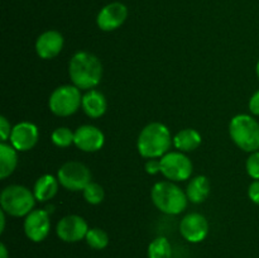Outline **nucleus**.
Here are the masks:
<instances>
[{"instance_id":"1","label":"nucleus","mask_w":259,"mask_h":258,"mask_svg":"<svg viewBox=\"0 0 259 258\" xmlns=\"http://www.w3.org/2000/svg\"><path fill=\"white\" fill-rule=\"evenodd\" d=\"M68 73L76 88L81 90H91L100 82L103 65L93 53L77 52L71 58Z\"/></svg>"},{"instance_id":"2","label":"nucleus","mask_w":259,"mask_h":258,"mask_svg":"<svg viewBox=\"0 0 259 258\" xmlns=\"http://www.w3.org/2000/svg\"><path fill=\"white\" fill-rule=\"evenodd\" d=\"M172 137L164 124L154 121L142 129L138 137V152L146 158H158L168 152Z\"/></svg>"},{"instance_id":"3","label":"nucleus","mask_w":259,"mask_h":258,"mask_svg":"<svg viewBox=\"0 0 259 258\" xmlns=\"http://www.w3.org/2000/svg\"><path fill=\"white\" fill-rule=\"evenodd\" d=\"M152 201L164 214L177 215L187 206V195L171 181L157 182L152 187Z\"/></svg>"},{"instance_id":"4","label":"nucleus","mask_w":259,"mask_h":258,"mask_svg":"<svg viewBox=\"0 0 259 258\" xmlns=\"http://www.w3.org/2000/svg\"><path fill=\"white\" fill-rule=\"evenodd\" d=\"M230 138L240 149L257 152L259 149V123L247 114L235 115L229 124Z\"/></svg>"},{"instance_id":"5","label":"nucleus","mask_w":259,"mask_h":258,"mask_svg":"<svg viewBox=\"0 0 259 258\" xmlns=\"http://www.w3.org/2000/svg\"><path fill=\"white\" fill-rule=\"evenodd\" d=\"M35 200L34 194L20 185H10L5 187L0 195L2 209L12 217H24L29 214L33 211Z\"/></svg>"},{"instance_id":"6","label":"nucleus","mask_w":259,"mask_h":258,"mask_svg":"<svg viewBox=\"0 0 259 258\" xmlns=\"http://www.w3.org/2000/svg\"><path fill=\"white\" fill-rule=\"evenodd\" d=\"M82 104L80 89L75 85H63L56 89L50 96L51 111L57 116H70L78 110Z\"/></svg>"},{"instance_id":"7","label":"nucleus","mask_w":259,"mask_h":258,"mask_svg":"<svg viewBox=\"0 0 259 258\" xmlns=\"http://www.w3.org/2000/svg\"><path fill=\"white\" fill-rule=\"evenodd\" d=\"M57 179L65 189L71 191H81L91 182V172L81 162L71 161L58 169Z\"/></svg>"},{"instance_id":"8","label":"nucleus","mask_w":259,"mask_h":258,"mask_svg":"<svg viewBox=\"0 0 259 258\" xmlns=\"http://www.w3.org/2000/svg\"><path fill=\"white\" fill-rule=\"evenodd\" d=\"M161 172L171 181H185L192 174V163L182 152H169L161 158Z\"/></svg>"},{"instance_id":"9","label":"nucleus","mask_w":259,"mask_h":258,"mask_svg":"<svg viewBox=\"0 0 259 258\" xmlns=\"http://www.w3.org/2000/svg\"><path fill=\"white\" fill-rule=\"evenodd\" d=\"M56 232L58 238L63 242L76 243L86 238L89 227L83 218L78 215H67L58 222Z\"/></svg>"},{"instance_id":"10","label":"nucleus","mask_w":259,"mask_h":258,"mask_svg":"<svg viewBox=\"0 0 259 258\" xmlns=\"http://www.w3.org/2000/svg\"><path fill=\"white\" fill-rule=\"evenodd\" d=\"M51 229L50 212L47 210H33L24 220L25 235L33 242H42L47 238Z\"/></svg>"},{"instance_id":"11","label":"nucleus","mask_w":259,"mask_h":258,"mask_svg":"<svg viewBox=\"0 0 259 258\" xmlns=\"http://www.w3.org/2000/svg\"><path fill=\"white\" fill-rule=\"evenodd\" d=\"M180 232L187 242L200 243L206 238L209 233V223L204 215L199 212H191L181 220Z\"/></svg>"},{"instance_id":"12","label":"nucleus","mask_w":259,"mask_h":258,"mask_svg":"<svg viewBox=\"0 0 259 258\" xmlns=\"http://www.w3.org/2000/svg\"><path fill=\"white\" fill-rule=\"evenodd\" d=\"M126 17H128V9H126L125 5L115 2L105 5L99 12L96 23H98V27L101 30L111 32V30L118 29L125 22Z\"/></svg>"},{"instance_id":"13","label":"nucleus","mask_w":259,"mask_h":258,"mask_svg":"<svg viewBox=\"0 0 259 258\" xmlns=\"http://www.w3.org/2000/svg\"><path fill=\"white\" fill-rule=\"evenodd\" d=\"M38 137H39V132L34 124L29 121H22L13 126L10 143L17 151L25 152L32 149L37 144Z\"/></svg>"},{"instance_id":"14","label":"nucleus","mask_w":259,"mask_h":258,"mask_svg":"<svg viewBox=\"0 0 259 258\" xmlns=\"http://www.w3.org/2000/svg\"><path fill=\"white\" fill-rule=\"evenodd\" d=\"M105 142L104 133L94 125H81L75 132V142L78 149L83 152H96Z\"/></svg>"},{"instance_id":"15","label":"nucleus","mask_w":259,"mask_h":258,"mask_svg":"<svg viewBox=\"0 0 259 258\" xmlns=\"http://www.w3.org/2000/svg\"><path fill=\"white\" fill-rule=\"evenodd\" d=\"M63 37L57 30H47L38 37L35 42L37 55L43 60H51L62 51Z\"/></svg>"},{"instance_id":"16","label":"nucleus","mask_w":259,"mask_h":258,"mask_svg":"<svg viewBox=\"0 0 259 258\" xmlns=\"http://www.w3.org/2000/svg\"><path fill=\"white\" fill-rule=\"evenodd\" d=\"M82 110L90 118H100L106 111V99L104 94L98 90H89L82 96Z\"/></svg>"},{"instance_id":"17","label":"nucleus","mask_w":259,"mask_h":258,"mask_svg":"<svg viewBox=\"0 0 259 258\" xmlns=\"http://www.w3.org/2000/svg\"><path fill=\"white\" fill-rule=\"evenodd\" d=\"M58 179H55L52 175H43L35 181L33 194L38 201H48L53 199L58 190Z\"/></svg>"},{"instance_id":"18","label":"nucleus","mask_w":259,"mask_h":258,"mask_svg":"<svg viewBox=\"0 0 259 258\" xmlns=\"http://www.w3.org/2000/svg\"><path fill=\"white\" fill-rule=\"evenodd\" d=\"M18 164L17 149L5 142L0 143V179L4 180L14 172Z\"/></svg>"},{"instance_id":"19","label":"nucleus","mask_w":259,"mask_h":258,"mask_svg":"<svg viewBox=\"0 0 259 258\" xmlns=\"http://www.w3.org/2000/svg\"><path fill=\"white\" fill-rule=\"evenodd\" d=\"M210 194V181L205 176H196L189 182L186 195L190 201L195 204L205 201Z\"/></svg>"},{"instance_id":"20","label":"nucleus","mask_w":259,"mask_h":258,"mask_svg":"<svg viewBox=\"0 0 259 258\" xmlns=\"http://www.w3.org/2000/svg\"><path fill=\"white\" fill-rule=\"evenodd\" d=\"M174 144L181 152H192L201 144V136L195 129H182L174 137Z\"/></svg>"},{"instance_id":"21","label":"nucleus","mask_w":259,"mask_h":258,"mask_svg":"<svg viewBox=\"0 0 259 258\" xmlns=\"http://www.w3.org/2000/svg\"><path fill=\"white\" fill-rule=\"evenodd\" d=\"M148 258H172V247L168 239L158 237L149 244Z\"/></svg>"},{"instance_id":"22","label":"nucleus","mask_w":259,"mask_h":258,"mask_svg":"<svg viewBox=\"0 0 259 258\" xmlns=\"http://www.w3.org/2000/svg\"><path fill=\"white\" fill-rule=\"evenodd\" d=\"M85 239L86 243H88L91 248H94V249H104V248L108 247L109 244V235L106 234L105 230L100 229V228L89 229Z\"/></svg>"},{"instance_id":"23","label":"nucleus","mask_w":259,"mask_h":258,"mask_svg":"<svg viewBox=\"0 0 259 258\" xmlns=\"http://www.w3.org/2000/svg\"><path fill=\"white\" fill-rule=\"evenodd\" d=\"M51 138H52V142L56 146L65 148V147L71 146L75 142V133L71 129L66 128V126H61V128L53 131Z\"/></svg>"},{"instance_id":"24","label":"nucleus","mask_w":259,"mask_h":258,"mask_svg":"<svg viewBox=\"0 0 259 258\" xmlns=\"http://www.w3.org/2000/svg\"><path fill=\"white\" fill-rule=\"evenodd\" d=\"M82 191L85 200L91 205L100 204L104 200V196H105L104 189L101 187V185L96 184V182H90Z\"/></svg>"},{"instance_id":"25","label":"nucleus","mask_w":259,"mask_h":258,"mask_svg":"<svg viewBox=\"0 0 259 258\" xmlns=\"http://www.w3.org/2000/svg\"><path fill=\"white\" fill-rule=\"evenodd\" d=\"M247 172L252 179L259 180V152H252L247 159Z\"/></svg>"},{"instance_id":"26","label":"nucleus","mask_w":259,"mask_h":258,"mask_svg":"<svg viewBox=\"0 0 259 258\" xmlns=\"http://www.w3.org/2000/svg\"><path fill=\"white\" fill-rule=\"evenodd\" d=\"M12 125L8 121V119L5 116H0V134H2V141L5 142L8 139V137H10L12 134Z\"/></svg>"},{"instance_id":"27","label":"nucleus","mask_w":259,"mask_h":258,"mask_svg":"<svg viewBox=\"0 0 259 258\" xmlns=\"http://www.w3.org/2000/svg\"><path fill=\"white\" fill-rule=\"evenodd\" d=\"M248 196L254 204L259 205V180H255L249 185L248 189Z\"/></svg>"},{"instance_id":"28","label":"nucleus","mask_w":259,"mask_h":258,"mask_svg":"<svg viewBox=\"0 0 259 258\" xmlns=\"http://www.w3.org/2000/svg\"><path fill=\"white\" fill-rule=\"evenodd\" d=\"M146 171L149 175H156L161 172V159L149 158V161L146 163Z\"/></svg>"},{"instance_id":"29","label":"nucleus","mask_w":259,"mask_h":258,"mask_svg":"<svg viewBox=\"0 0 259 258\" xmlns=\"http://www.w3.org/2000/svg\"><path fill=\"white\" fill-rule=\"evenodd\" d=\"M249 110L253 115H259V90L255 91L250 98Z\"/></svg>"},{"instance_id":"30","label":"nucleus","mask_w":259,"mask_h":258,"mask_svg":"<svg viewBox=\"0 0 259 258\" xmlns=\"http://www.w3.org/2000/svg\"><path fill=\"white\" fill-rule=\"evenodd\" d=\"M0 233L4 232V228H5V211L2 209V211H0Z\"/></svg>"},{"instance_id":"31","label":"nucleus","mask_w":259,"mask_h":258,"mask_svg":"<svg viewBox=\"0 0 259 258\" xmlns=\"http://www.w3.org/2000/svg\"><path fill=\"white\" fill-rule=\"evenodd\" d=\"M0 258H9V254H8V249L5 247L4 243L0 244Z\"/></svg>"},{"instance_id":"32","label":"nucleus","mask_w":259,"mask_h":258,"mask_svg":"<svg viewBox=\"0 0 259 258\" xmlns=\"http://www.w3.org/2000/svg\"><path fill=\"white\" fill-rule=\"evenodd\" d=\"M255 71H257V76H258V78H259V61L257 62V67H255Z\"/></svg>"}]
</instances>
